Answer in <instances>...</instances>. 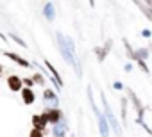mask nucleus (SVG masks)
Returning <instances> with one entry per match:
<instances>
[{
  "instance_id": "11",
  "label": "nucleus",
  "mask_w": 152,
  "mask_h": 137,
  "mask_svg": "<svg viewBox=\"0 0 152 137\" xmlns=\"http://www.w3.org/2000/svg\"><path fill=\"white\" fill-rule=\"evenodd\" d=\"M31 80H32V84H39V86H43V84H45V79H43V75H41V73H34V75L31 77Z\"/></svg>"
},
{
  "instance_id": "4",
  "label": "nucleus",
  "mask_w": 152,
  "mask_h": 137,
  "mask_svg": "<svg viewBox=\"0 0 152 137\" xmlns=\"http://www.w3.org/2000/svg\"><path fill=\"white\" fill-rule=\"evenodd\" d=\"M48 123H47V119H45V116L43 114H34L32 116V126H34V130H38V132H45V126H47Z\"/></svg>"
},
{
  "instance_id": "8",
  "label": "nucleus",
  "mask_w": 152,
  "mask_h": 137,
  "mask_svg": "<svg viewBox=\"0 0 152 137\" xmlns=\"http://www.w3.org/2000/svg\"><path fill=\"white\" fill-rule=\"evenodd\" d=\"M6 55H7V57H9L11 61H15L16 64H20V66H23V68H29V66H31V64H29V62H27L25 59H22L20 55H16V53H13V52H6Z\"/></svg>"
},
{
  "instance_id": "2",
  "label": "nucleus",
  "mask_w": 152,
  "mask_h": 137,
  "mask_svg": "<svg viewBox=\"0 0 152 137\" xmlns=\"http://www.w3.org/2000/svg\"><path fill=\"white\" fill-rule=\"evenodd\" d=\"M43 116H45L47 123H52V125H57V123L63 119V114H61L59 109H47V110L43 112Z\"/></svg>"
},
{
  "instance_id": "10",
  "label": "nucleus",
  "mask_w": 152,
  "mask_h": 137,
  "mask_svg": "<svg viewBox=\"0 0 152 137\" xmlns=\"http://www.w3.org/2000/svg\"><path fill=\"white\" fill-rule=\"evenodd\" d=\"M52 132H54V137H63V133L66 132V126H64V123H57V125L52 128Z\"/></svg>"
},
{
  "instance_id": "3",
  "label": "nucleus",
  "mask_w": 152,
  "mask_h": 137,
  "mask_svg": "<svg viewBox=\"0 0 152 137\" xmlns=\"http://www.w3.org/2000/svg\"><path fill=\"white\" fill-rule=\"evenodd\" d=\"M7 86H9V89L11 91H15V93H20L22 91V79L18 77V75H9V79H7Z\"/></svg>"
},
{
  "instance_id": "6",
  "label": "nucleus",
  "mask_w": 152,
  "mask_h": 137,
  "mask_svg": "<svg viewBox=\"0 0 152 137\" xmlns=\"http://www.w3.org/2000/svg\"><path fill=\"white\" fill-rule=\"evenodd\" d=\"M104 107H106V116H107V119L111 121V126L115 128V132H116V135H120V126H118V121L115 119V116H113V112H111V109H109V105L106 103V100H104Z\"/></svg>"
},
{
  "instance_id": "14",
  "label": "nucleus",
  "mask_w": 152,
  "mask_h": 137,
  "mask_svg": "<svg viewBox=\"0 0 152 137\" xmlns=\"http://www.w3.org/2000/svg\"><path fill=\"white\" fill-rule=\"evenodd\" d=\"M22 86H25L27 89H31L34 84H32V80H31V79H22Z\"/></svg>"
},
{
  "instance_id": "12",
  "label": "nucleus",
  "mask_w": 152,
  "mask_h": 137,
  "mask_svg": "<svg viewBox=\"0 0 152 137\" xmlns=\"http://www.w3.org/2000/svg\"><path fill=\"white\" fill-rule=\"evenodd\" d=\"M45 16H47L48 20H54V6H52V4H47V6H45Z\"/></svg>"
},
{
  "instance_id": "15",
  "label": "nucleus",
  "mask_w": 152,
  "mask_h": 137,
  "mask_svg": "<svg viewBox=\"0 0 152 137\" xmlns=\"http://www.w3.org/2000/svg\"><path fill=\"white\" fill-rule=\"evenodd\" d=\"M43 135H45L43 132H38V130H34V128H32L31 133H29V137H43Z\"/></svg>"
},
{
  "instance_id": "9",
  "label": "nucleus",
  "mask_w": 152,
  "mask_h": 137,
  "mask_svg": "<svg viewBox=\"0 0 152 137\" xmlns=\"http://www.w3.org/2000/svg\"><path fill=\"white\" fill-rule=\"evenodd\" d=\"M45 64H47V68L50 70V73H52V77H54V80H56V86H57V87H61V84H63V82H61V79H59V75H57V71H56V68H54L48 61H45Z\"/></svg>"
},
{
  "instance_id": "1",
  "label": "nucleus",
  "mask_w": 152,
  "mask_h": 137,
  "mask_svg": "<svg viewBox=\"0 0 152 137\" xmlns=\"http://www.w3.org/2000/svg\"><path fill=\"white\" fill-rule=\"evenodd\" d=\"M57 37H59V46H61V53H63L64 61L75 68V71H77V75H81L79 62H77V55H75V50H73V43H72V39L64 37L63 34H57Z\"/></svg>"
},
{
  "instance_id": "5",
  "label": "nucleus",
  "mask_w": 152,
  "mask_h": 137,
  "mask_svg": "<svg viewBox=\"0 0 152 137\" xmlns=\"http://www.w3.org/2000/svg\"><path fill=\"white\" fill-rule=\"evenodd\" d=\"M20 93H22V98H23V103H25V105H32V103H34V98H36V96H34V91H32V89L22 87Z\"/></svg>"
},
{
  "instance_id": "17",
  "label": "nucleus",
  "mask_w": 152,
  "mask_h": 137,
  "mask_svg": "<svg viewBox=\"0 0 152 137\" xmlns=\"http://www.w3.org/2000/svg\"><path fill=\"white\" fill-rule=\"evenodd\" d=\"M2 75H4V66L0 64V77H2Z\"/></svg>"
},
{
  "instance_id": "7",
  "label": "nucleus",
  "mask_w": 152,
  "mask_h": 137,
  "mask_svg": "<svg viewBox=\"0 0 152 137\" xmlns=\"http://www.w3.org/2000/svg\"><path fill=\"white\" fill-rule=\"evenodd\" d=\"M93 109H95V114H97V118H99V125H100V132H102V137H109V130H107V123H106V119L100 116V112L97 110V107L93 105Z\"/></svg>"
},
{
  "instance_id": "16",
  "label": "nucleus",
  "mask_w": 152,
  "mask_h": 137,
  "mask_svg": "<svg viewBox=\"0 0 152 137\" xmlns=\"http://www.w3.org/2000/svg\"><path fill=\"white\" fill-rule=\"evenodd\" d=\"M11 37H13V39H15V41H16V43H18V45H20V46H25V43H23V41H22V39H18V37H16V36H11Z\"/></svg>"
},
{
  "instance_id": "13",
  "label": "nucleus",
  "mask_w": 152,
  "mask_h": 137,
  "mask_svg": "<svg viewBox=\"0 0 152 137\" xmlns=\"http://www.w3.org/2000/svg\"><path fill=\"white\" fill-rule=\"evenodd\" d=\"M43 96H45V100H54V102H57V96H56V93H54L52 89H45V91H43Z\"/></svg>"
}]
</instances>
